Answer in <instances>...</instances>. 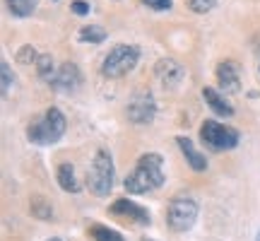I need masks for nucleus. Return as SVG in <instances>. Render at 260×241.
Returning <instances> with one entry per match:
<instances>
[{
  "label": "nucleus",
  "instance_id": "f257e3e1",
  "mask_svg": "<svg viewBox=\"0 0 260 241\" xmlns=\"http://www.w3.org/2000/svg\"><path fill=\"white\" fill-rule=\"evenodd\" d=\"M164 159L159 157L157 152H147L138 159V167L133 169V174H128V178L123 181L125 191L133 195H142V193H149L154 191L159 186L164 184Z\"/></svg>",
  "mask_w": 260,
  "mask_h": 241
},
{
  "label": "nucleus",
  "instance_id": "f03ea898",
  "mask_svg": "<svg viewBox=\"0 0 260 241\" xmlns=\"http://www.w3.org/2000/svg\"><path fill=\"white\" fill-rule=\"evenodd\" d=\"M65 116L60 109L51 106L44 116L39 120H34L31 126L27 128V138L34 142V145H53L58 140L63 138L65 133Z\"/></svg>",
  "mask_w": 260,
  "mask_h": 241
},
{
  "label": "nucleus",
  "instance_id": "7ed1b4c3",
  "mask_svg": "<svg viewBox=\"0 0 260 241\" xmlns=\"http://www.w3.org/2000/svg\"><path fill=\"white\" fill-rule=\"evenodd\" d=\"M116 184V169H113L111 155L106 149H99L92 159V167L87 171V188L94 195H109Z\"/></svg>",
  "mask_w": 260,
  "mask_h": 241
},
{
  "label": "nucleus",
  "instance_id": "20e7f679",
  "mask_svg": "<svg viewBox=\"0 0 260 241\" xmlns=\"http://www.w3.org/2000/svg\"><path fill=\"white\" fill-rule=\"evenodd\" d=\"M138 58H140V48L133 46V44H118L113 46L106 58L102 63V73L111 80H118L123 75H128L135 65H138Z\"/></svg>",
  "mask_w": 260,
  "mask_h": 241
},
{
  "label": "nucleus",
  "instance_id": "39448f33",
  "mask_svg": "<svg viewBox=\"0 0 260 241\" xmlns=\"http://www.w3.org/2000/svg\"><path fill=\"white\" fill-rule=\"evenodd\" d=\"M198 220V203L188 195H176L169 200L167 207V224L174 232H188Z\"/></svg>",
  "mask_w": 260,
  "mask_h": 241
},
{
  "label": "nucleus",
  "instance_id": "423d86ee",
  "mask_svg": "<svg viewBox=\"0 0 260 241\" xmlns=\"http://www.w3.org/2000/svg\"><path fill=\"white\" fill-rule=\"evenodd\" d=\"M200 138L210 149L214 152H222V149H234L239 145V133L224 123L217 120H205L203 128H200Z\"/></svg>",
  "mask_w": 260,
  "mask_h": 241
},
{
  "label": "nucleus",
  "instance_id": "0eeeda50",
  "mask_svg": "<svg viewBox=\"0 0 260 241\" xmlns=\"http://www.w3.org/2000/svg\"><path fill=\"white\" fill-rule=\"evenodd\" d=\"M154 75H157V80L161 82V87H167V89H176L181 80L186 77V68L174 61V58H161L154 68Z\"/></svg>",
  "mask_w": 260,
  "mask_h": 241
},
{
  "label": "nucleus",
  "instance_id": "6e6552de",
  "mask_svg": "<svg viewBox=\"0 0 260 241\" xmlns=\"http://www.w3.org/2000/svg\"><path fill=\"white\" fill-rule=\"evenodd\" d=\"M154 111H157V106H154V99H152V94L147 92H140L133 97V102L128 104V118L133 123H149V120L154 118Z\"/></svg>",
  "mask_w": 260,
  "mask_h": 241
},
{
  "label": "nucleus",
  "instance_id": "1a4fd4ad",
  "mask_svg": "<svg viewBox=\"0 0 260 241\" xmlns=\"http://www.w3.org/2000/svg\"><path fill=\"white\" fill-rule=\"evenodd\" d=\"M80 82H82V75H80V70H77L75 63H63L58 68L56 77L51 80V84H53L56 89H60V92H73V89L80 87Z\"/></svg>",
  "mask_w": 260,
  "mask_h": 241
},
{
  "label": "nucleus",
  "instance_id": "9d476101",
  "mask_svg": "<svg viewBox=\"0 0 260 241\" xmlns=\"http://www.w3.org/2000/svg\"><path fill=\"white\" fill-rule=\"evenodd\" d=\"M111 213L118 215V217H128V220H133V222H138V224H149V213L142 205L133 203L130 198L116 200V203L111 205Z\"/></svg>",
  "mask_w": 260,
  "mask_h": 241
},
{
  "label": "nucleus",
  "instance_id": "9b49d317",
  "mask_svg": "<svg viewBox=\"0 0 260 241\" xmlns=\"http://www.w3.org/2000/svg\"><path fill=\"white\" fill-rule=\"evenodd\" d=\"M217 80L224 92H239V73L232 61H222L217 68Z\"/></svg>",
  "mask_w": 260,
  "mask_h": 241
},
{
  "label": "nucleus",
  "instance_id": "f8f14e48",
  "mask_svg": "<svg viewBox=\"0 0 260 241\" xmlns=\"http://www.w3.org/2000/svg\"><path fill=\"white\" fill-rule=\"evenodd\" d=\"M176 142H178V147H181V152H183V157H186V162L190 164V167L195 169V171H205L207 169V159L195 149V145H193V140H188V138H176Z\"/></svg>",
  "mask_w": 260,
  "mask_h": 241
},
{
  "label": "nucleus",
  "instance_id": "ddd939ff",
  "mask_svg": "<svg viewBox=\"0 0 260 241\" xmlns=\"http://www.w3.org/2000/svg\"><path fill=\"white\" fill-rule=\"evenodd\" d=\"M203 97H205V102L210 104V109H212L214 113H219V116H234L232 104L224 102V97L217 92V89H212V87H205Z\"/></svg>",
  "mask_w": 260,
  "mask_h": 241
},
{
  "label": "nucleus",
  "instance_id": "4468645a",
  "mask_svg": "<svg viewBox=\"0 0 260 241\" xmlns=\"http://www.w3.org/2000/svg\"><path fill=\"white\" fill-rule=\"evenodd\" d=\"M58 186L63 188L65 193H77L80 191V184H77L73 164H60L58 167Z\"/></svg>",
  "mask_w": 260,
  "mask_h": 241
},
{
  "label": "nucleus",
  "instance_id": "2eb2a0df",
  "mask_svg": "<svg viewBox=\"0 0 260 241\" xmlns=\"http://www.w3.org/2000/svg\"><path fill=\"white\" fill-rule=\"evenodd\" d=\"M31 213L39 220H53V207H51V203L44 195H34L31 198Z\"/></svg>",
  "mask_w": 260,
  "mask_h": 241
},
{
  "label": "nucleus",
  "instance_id": "dca6fc26",
  "mask_svg": "<svg viewBox=\"0 0 260 241\" xmlns=\"http://www.w3.org/2000/svg\"><path fill=\"white\" fill-rule=\"evenodd\" d=\"M89 236H92L94 241H125L116 229H109V227H104V224H92V227H89Z\"/></svg>",
  "mask_w": 260,
  "mask_h": 241
},
{
  "label": "nucleus",
  "instance_id": "f3484780",
  "mask_svg": "<svg viewBox=\"0 0 260 241\" xmlns=\"http://www.w3.org/2000/svg\"><path fill=\"white\" fill-rule=\"evenodd\" d=\"M104 39H106V29L96 27V24H87L80 29V41L84 44H102Z\"/></svg>",
  "mask_w": 260,
  "mask_h": 241
},
{
  "label": "nucleus",
  "instance_id": "a211bd4d",
  "mask_svg": "<svg viewBox=\"0 0 260 241\" xmlns=\"http://www.w3.org/2000/svg\"><path fill=\"white\" fill-rule=\"evenodd\" d=\"M8 8L17 17H29L37 10V0H8Z\"/></svg>",
  "mask_w": 260,
  "mask_h": 241
},
{
  "label": "nucleus",
  "instance_id": "6ab92c4d",
  "mask_svg": "<svg viewBox=\"0 0 260 241\" xmlns=\"http://www.w3.org/2000/svg\"><path fill=\"white\" fill-rule=\"evenodd\" d=\"M37 70H39V75L44 77V80H53L56 77V65H53V58L51 56H39V61H37Z\"/></svg>",
  "mask_w": 260,
  "mask_h": 241
},
{
  "label": "nucleus",
  "instance_id": "aec40b11",
  "mask_svg": "<svg viewBox=\"0 0 260 241\" xmlns=\"http://www.w3.org/2000/svg\"><path fill=\"white\" fill-rule=\"evenodd\" d=\"M39 61V56H37V51L31 46H22L17 51V63H22V65H29V63H37Z\"/></svg>",
  "mask_w": 260,
  "mask_h": 241
},
{
  "label": "nucleus",
  "instance_id": "412c9836",
  "mask_svg": "<svg viewBox=\"0 0 260 241\" xmlns=\"http://www.w3.org/2000/svg\"><path fill=\"white\" fill-rule=\"evenodd\" d=\"M217 5V0H190L188 3V8L198 12V15H205V12H210V10Z\"/></svg>",
  "mask_w": 260,
  "mask_h": 241
},
{
  "label": "nucleus",
  "instance_id": "4be33fe9",
  "mask_svg": "<svg viewBox=\"0 0 260 241\" xmlns=\"http://www.w3.org/2000/svg\"><path fill=\"white\" fill-rule=\"evenodd\" d=\"M0 75H3V94L10 92V84L15 82V77H12V73H10V63L8 61H3L0 63Z\"/></svg>",
  "mask_w": 260,
  "mask_h": 241
},
{
  "label": "nucleus",
  "instance_id": "5701e85b",
  "mask_svg": "<svg viewBox=\"0 0 260 241\" xmlns=\"http://www.w3.org/2000/svg\"><path fill=\"white\" fill-rule=\"evenodd\" d=\"M70 10H73L75 15H89V3H84V0H73V3H70Z\"/></svg>",
  "mask_w": 260,
  "mask_h": 241
},
{
  "label": "nucleus",
  "instance_id": "b1692460",
  "mask_svg": "<svg viewBox=\"0 0 260 241\" xmlns=\"http://www.w3.org/2000/svg\"><path fill=\"white\" fill-rule=\"evenodd\" d=\"M145 5H149L152 10H169L171 0H145Z\"/></svg>",
  "mask_w": 260,
  "mask_h": 241
},
{
  "label": "nucleus",
  "instance_id": "393cba45",
  "mask_svg": "<svg viewBox=\"0 0 260 241\" xmlns=\"http://www.w3.org/2000/svg\"><path fill=\"white\" fill-rule=\"evenodd\" d=\"M48 241H60V239H58V236H53V239H48Z\"/></svg>",
  "mask_w": 260,
  "mask_h": 241
},
{
  "label": "nucleus",
  "instance_id": "a878e982",
  "mask_svg": "<svg viewBox=\"0 0 260 241\" xmlns=\"http://www.w3.org/2000/svg\"><path fill=\"white\" fill-rule=\"evenodd\" d=\"M255 241H260V234H258V239H255Z\"/></svg>",
  "mask_w": 260,
  "mask_h": 241
},
{
  "label": "nucleus",
  "instance_id": "bb28decb",
  "mask_svg": "<svg viewBox=\"0 0 260 241\" xmlns=\"http://www.w3.org/2000/svg\"><path fill=\"white\" fill-rule=\"evenodd\" d=\"M145 241H149V239H145Z\"/></svg>",
  "mask_w": 260,
  "mask_h": 241
}]
</instances>
